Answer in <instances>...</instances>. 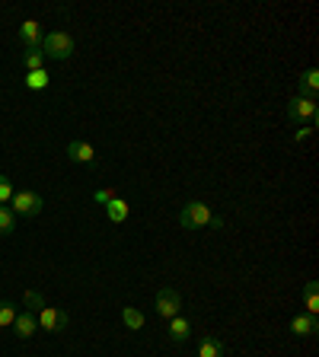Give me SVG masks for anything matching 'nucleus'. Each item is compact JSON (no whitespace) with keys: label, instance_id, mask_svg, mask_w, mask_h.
<instances>
[{"label":"nucleus","instance_id":"f257e3e1","mask_svg":"<svg viewBox=\"0 0 319 357\" xmlns=\"http://www.w3.org/2000/svg\"><path fill=\"white\" fill-rule=\"evenodd\" d=\"M179 223L186 227V230H201V227H223L221 217H214V211L205 204V201H188L182 204L179 211Z\"/></svg>","mask_w":319,"mask_h":357},{"label":"nucleus","instance_id":"f03ea898","mask_svg":"<svg viewBox=\"0 0 319 357\" xmlns=\"http://www.w3.org/2000/svg\"><path fill=\"white\" fill-rule=\"evenodd\" d=\"M74 38L67 36V32H48L45 36V42H42V54L45 58H52V61H67L71 54H74Z\"/></svg>","mask_w":319,"mask_h":357},{"label":"nucleus","instance_id":"7ed1b4c3","mask_svg":"<svg viewBox=\"0 0 319 357\" xmlns=\"http://www.w3.org/2000/svg\"><path fill=\"white\" fill-rule=\"evenodd\" d=\"M288 119L294 125H316L319 121V105L316 99H304V96H294L288 102Z\"/></svg>","mask_w":319,"mask_h":357},{"label":"nucleus","instance_id":"20e7f679","mask_svg":"<svg viewBox=\"0 0 319 357\" xmlns=\"http://www.w3.org/2000/svg\"><path fill=\"white\" fill-rule=\"evenodd\" d=\"M10 211H13L16 217H38L45 211V198L38 192H13Z\"/></svg>","mask_w":319,"mask_h":357},{"label":"nucleus","instance_id":"39448f33","mask_svg":"<svg viewBox=\"0 0 319 357\" xmlns=\"http://www.w3.org/2000/svg\"><path fill=\"white\" fill-rule=\"evenodd\" d=\"M36 319H38V328H45V332H64L67 326H71V316H67L64 310H58V306H45V310L36 312Z\"/></svg>","mask_w":319,"mask_h":357},{"label":"nucleus","instance_id":"423d86ee","mask_svg":"<svg viewBox=\"0 0 319 357\" xmlns=\"http://www.w3.org/2000/svg\"><path fill=\"white\" fill-rule=\"evenodd\" d=\"M154 306H156V312H160L163 319H172V316L182 312V297H179V290H172V287H160L156 290Z\"/></svg>","mask_w":319,"mask_h":357},{"label":"nucleus","instance_id":"0eeeda50","mask_svg":"<svg viewBox=\"0 0 319 357\" xmlns=\"http://www.w3.org/2000/svg\"><path fill=\"white\" fill-rule=\"evenodd\" d=\"M20 42H22V48H26V52H42V42H45L42 26H38L36 20H26L20 26Z\"/></svg>","mask_w":319,"mask_h":357},{"label":"nucleus","instance_id":"6e6552de","mask_svg":"<svg viewBox=\"0 0 319 357\" xmlns=\"http://www.w3.org/2000/svg\"><path fill=\"white\" fill-rule=\"evenodd\" d=\"M166 335H170V342H176V344H182V342H188L192 338V319L188 316H172V319H166Z\"/></svg>","mask_w":319,"mask_h":357},{"label":"nucleus","instance_id":"1a4fd4ad","mask_svg":"<svg viewBox=\"0 0 319 357\" xmlns=\"http://www.w3.org/2000/svg\"><path fill=\"white\" fill-rule=\"evenodd\" d=\"M16 332V338H32V335L38 332V319H36V312H29V310H20L16 312V319H13V326H10Z\"/></svg>","mask_w":319,"mask_h":357},{"label":"nucleus","instance_id":"9d476101","mask_svg":"<svg viewBox=\"0 0 319 357\" xmlns=\"http://www.w3.org/2000/svg\"><path fill=\"white\" fill-rule=\"evenodd\" d=\"M290 332L297 335V338H310V335L319 332V316H310V312H297L294 319H290Z\"/></svg>","mask_w":319,"mask_h":357},{"label":"nucleus","instance_id":"9b49d317","mask_svg":"<svg viewBox=\"0 0 319 357\" xmlns=\"http://www.w3.org/2000/svg\"><path fill=\"white\" fill-rule=\"evenodd\" d=\"M67 160L71 163H96V147L87 141H71L67 144Z\"/></svg>","mask_w":319,"mask_h":357},{"label":"nucleus","instance_id":"f8f14e48","mask_svg":"<svg viewBox=\"0 0 319 357\" xmlns=\"http://www.w3.org/2000/svg\"><path fill=\"white\" fill-rule=\"evenodd\" d=\"M300 93L297 96H304V99H316V93H319V70L316 67H310V70H304L300 74Z\"/></svg>","mask_w":319,"mask_h":357},{"label":"nucleus","instance_id":"ddd939ff","mask_svg":"<svg viewBox=\"0 0 319 357\" xmlns=\"http://www.w3.org/2000/svg\"><path fill=\"white\" fill-rule=\"evenodd\" d=\"M128 214H131V208H128L125 198H112L109 204H105V217H109L112 223H125Z\"/></svg>","mask_w":319,"mask_h":357},{"label":"nucleus","instance_id":"4468645a","mask_svg":"<svg viewBox=\"0 0 319 357\" xmlns=\"http://www.w3.org/2000/svg\"><path fill=\"white\" fill-rule=\"evenodd\" d=\"M198 357H223V342L217 335H201Z\"/></svg>","mask_w":319,"mask_h":357},{"label":"nucleus","instance_id":"2eb2a0df","mask_svg":"<svg viewBox=\"0 0 319 357\" xmlns=\"http://www.w3.org/2000/svg\"><path fill=\"white\" fill-rule=\"evenodd\" d=\"M121 322H125L131 332H141L147 319H144V312L138 310V306H121Z\"/></svg>","mask_w":319,"mask_h":357},{"label":"nucleus","instance_id":"dca6fc26","mask_svg":"<svg viewBox=\"0 0 319 357\" xmlns=\"http://www.w3.org/2000/svg\"><path fill=\"white\" fill-rule=\"evenodd\" d=\"M316 281H306L304 284V310L310 312V316H319V297H316Z\"/></svg>","mask_w":319,"mask_h":357},{"label":"nucleus","instance_id":"f3484780","mask_svg":"<svg viewBox=\"0 0 319 357\" xmlns=\"http://www.w3.org/2000/svg\"><path fill=\"white\" fill-rule=\"evenodd\" d=\"M16 230V214L10 211V204H0V236H10Z\"/></svg>","mask_w":319,"mask_h":357},{"label":"nucleus","instance_id":"a211bd4d","mask_svg":"<svg viewBox=\"0 0 319 357\" xmlns=\"http://www.w3.org/2000/svg\"><path fill=\"white\" fill-rule=\"evenodd\" d=\"M48 86V70H29L26 74V89H32V93H38V89H45Z\"/></svg>","mask_w":319,"mask_h":357},{"label":"nucleus","instance_id":"6ab92c4d","mask_svg":"<svg viewBox=\"0 0 319 357\" xmlns=\"http://www.w3.org/2000/svg\"><path fill=\"white\" fill-rule=\"evenodd\" d=\"M22 306H26V310L29 312H38V310H45V297L42 294H38V290H26V294H22Z\"/></svg>","mask_w":319,"mask_h":357},{"label":"nucleus","instance_id":"aec40b11","mask_svg":"<svg viewBox=\"0 0 319 357\" xmlns=\"http://www.w3.org/2000/svg\"><path fill=\"white\" fill-rule=\"evenodd\" d=\"M16 303H10V300H0V328H10L16 319Z\"/></svg>","mask_w":319,"mask_h":357},{"label":"nucleus","instance_id":"412c9836","mask_svg":"<svg viewBox=\"0 0 319 357\" xmlns=\"http://www.w3.org/2000/svg\"><path fill=\"white\" fill-rule=\"evenodd\" d=\"M13 178L10 176H3V172H0V204H10V198H13Z\"/></svg>","mask_w":319,"mask_h":357},{"label":"nucleus","instance_id":"4be33fe9","mask_svg":"<svg viewBox=\"0 0 319 357\" xmlns=\"http://www.w3.org/2000/svg\"><path fill=\"white\" fill-rule=\"evenodd\" d=\"M22 67H26V70H42V67H45V54L42 52H26Z\"/></svg>","mask_w":319,"mask_h":357},{"label":"nucleus","instance_id":"5701e85b","mask_svg":"<svg viewBox=\"0 0 319 357\" xmlns=\"http://www.w3.org/2000/svg\"><path fill=\"white\" fill-rule=\"evenodd\" d=\"M115 198V192H112V188H96V192H93V201H96V204H109V201Z\"/></svg>","mask_w":319,"mask_h":357},{"label":"nucleus","instance_id":"b1692460","mask_svg":"<svg viewBox=\"0 0 319 357\" xmlns=\"http://www.w3.org/2000/svg\"><path fill=\"white\" fill-rule=\"evenodd\" d=\"M313 128H316V125H300L297 131H294V141H297V144L310 141V137H313Z\"/></svg>","mask_w":319,"mask_h":357}]
</instances>
